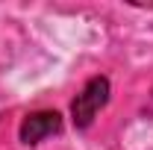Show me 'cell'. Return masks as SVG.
<instances>
[{
	"label": "cell",
	"instance_id": "6da1fadb",
	"mask_svg": "<svg viewBox=\"0 0 153 150\" xmlns=\"http://www.w3.org/2000/svg\"><path fill=\"white\" fill-rule=\"evenodd\" d=\"M109 79L106 76H91L79 94L71 100V121H74L76 130H88L94 124V118L100 115V109L109 103Z\"/></svg>",
	"mask_w": 153,
	"mask_h": 150
},
{
	"label": "cell",
	"instance_id": "7a4b0ae2",
	"mask_svg": "<svg viewBox=\"0 0 153 150\" xmlns=\"http://www.w3.org/2000/svg\"><path fill=\"white\" fill-rule=\"evenodd\" d=\"M62 132V115L53 112V109H41V112H33L27 115L24 121H21L18 127V135L24 144H41L44 138H50V135H59Z\"/></svg>",
	"mask_w": 153,
	"mask_h": 150
}]
</instances>
